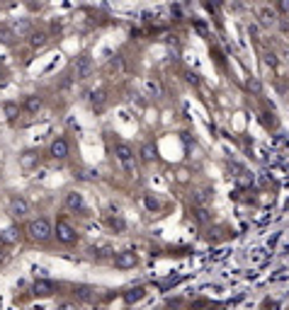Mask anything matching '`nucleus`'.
I'll use <instances>...</instances> for the list:
<instances>
[{
    "instance_id": "obj_1",
    "label": "nucleus",
    "mask_w": 289,
    "mask_h": 310,
    "mask_svg": "<svg viewBox=\"0 0 289 310\" xmlns=\"http://www.w3.org/2000/svg\"><path fill=\"white\" fill-rule=\"evenodd\" d=\"M114 158H117V162L122 165V170L126 172L129 177H136V153H134V148L129 146V143H124V141H119V143H114Z\"/></svg>"
},
{
    "instance_id": "obj_2",
    "label": "nucleus",
    "mask_w": 289,
    "mask_h": 310,
    "mask_svg": "<svg viewBox=\"0 0 289 310\" xmlns=\"http://www.w3.org/2000/svg\"><path fill=\"white\" fill-rule=\"evenodd\" d=\"M27 235L34 243H46L54 235V226H51L49 218H34V221L27 223Z\"/></svg>"
},
{
    "instance_id": "obj_3",
    "label": "nucleus",
    "mask_w": 289,
    "mask_h": 310,
    "mask_svg": "<svg viewBox=\"0 0 289 310\" xmlns=\"http://www.w3.org/2000/svg\"><path fill=\"white\" fill-rule=\"evenodd\" d=\"M93 70H95V63H93L90 54H81L73 61V78L76 80H88L93 75Z\"/></svg>"
},
{
    "instance_id": "obj_4",
    "label": "nucleus",
    "mask_w": 289,
    "mask_h": 310,
    "mask_svg": "<svg viewBox=\"0 0 289 310\" xmlns=\"http://www.w3.org/2000/svg\"><path fill=\"white\" fill-rule=\"evenodd\" d=\"M54 235H56V240H58V243H63V245L78 243V230L73 228L68 221H56Z\"/></svg>"
},
{
    "instance_id": "obj_5",
    "label": "nucleus",
    "mask_w": 289,
    "mask_h": 310,
    "mask_svg": "<svg viewBox=\"0 0 289 310\" xmlns=\"http://www.w3.org/2000/svg\"><path fill=\"white\" fill-rule=\"evenodd\" d=\"M8 214H10L13 218H27L29 214H32V206H29V201L25 199V196L15 194V196L8 199Z\"/></svg>"
},
{
    "instance_id": "obj_6",
    "label": "nucleus",
    "mask_w": 289,
    "mask_h": 310,
    "mask_svg": "<svg viewBox=\"0 0 289 310\" xmlns=\"http://www.w3.org/2000/svg\"><path fill=\"white\" fill-rule=\"evenodd\" d=\"M70 155V143L63 136H56L54 141L49 143V158L51 160H66Z\"/></svg>"
},
{
    "instance_id": "obj_7",
    "label": "nucleus",
    "mask_w": 289,
    "mask_h": 310,
    "mask_svg": "<svg viewBox=\"0 0 289 310\" xmlns=\"http://www.w3.org/2000/svg\"><path fill=\"white\" fill-rule=\"evenodd\" d=\"M112 264L117 269H134L138 264V255L134 250H122V252H117V255L112 257Z\"/></svg>"
},
{
    "instance_id": "obj_8",
    "label": "nucleus",
    "mask_w": 289,
    "mask_h": 310,
    "mask_svg": "<svg viewBox=\"0 0 289 310\" xmlns=\"http://www.w3.org/2000/svg\"><path fill=\"white\" fill-rule=\"evenodd\" d=\"M56 291H58V286L54 281H49V279H37V281L32 283V293L37 298H49V296H54Z\"/></svg>"
},
{
    "instance_id": "obj_9",
    "label": "nucleus",
    "mask_w": 289,
    "mask_h": 310,
    "mask_svg": "<svg viewBox=\"0 0 289 310\" xmlns=\"http://www.w3.org/2000/svg\"><path fill=\"white\" fill-rule=\"evenodd\" d=\"M63 206L73 214H85V199H83L81 191H68L66 199H63Z\"/></svg>"
},
{
    "instance_id": "obj_10",
    "label": "nucleus",
    "mask_w": 289,
    "mask_h": 310,
    "mask_svg": "<svg viewBox=\"0 0 289 310\" xmlns=\"http://www.w3.org/2000/svg\"><path fill=\"white\" fill-rule=\"evenodd\" d=\"M39 165H41L39 150H25V153L20 155V167H22V170H37Z\"/></svg>"
},
{
    "instance_id": "obj_11",
    "label": "nucleus",
    "mask_w": 289,
    "mask_h": 310,
    "mask_svg": "<svg viewBox=\"0 0 289 310\" xmlns=\"http://www.w3.org/2000/svg\"><path fill=\"white\" fill-rule=\"evenodd\" d=\"M22 109L27 112L29 117H37L41 109H44V99H41L39 94H27L25 102H22Z\"/></svg>"
},
{
    "instance_id": "obj_12",
    "label": "nucleus",
    "mask_w": 289,
    "mask_h": 310,
    "mask_svg": "<svg viewBox=\"0 0 289 310\" xmlns=\"http://www.w3.org/2000/svg\"><path fill=\"white\" fill-rule=\"evenodd\" d=\"M136 155L143 165H151V162H156V158H158V150H156V146H153L151 141H146V143H141V148H138Z\"/></svg>"
},
{
    "instance_id": "obj_13",
    "label": "nucleus",
    "mask_w": 289,
    "mask_h": 310,
    "mask_svg": "<svg viewBox=\"0 0 289 310\" xmlns=\"http://www.w3.org/2000/svg\"><path fill=\"white\" fill-rule=\"evenodd\" d=\"M211 199H214V189H209V187H202V189H197L192 194V201L197 209H206L209 203H211Z\"/></svg>"
},
{
    "instance_id": "obj_14",
    "label": "nucleus",
    "mask_w": 289,
    "mask_h": 310,
    "mask_svg": "<svg viewBox=\"0 0 289 310\" xmlns=\"http://www.w3.org/2000/svg\"><path fill=\"white\" fill-rule=\"evenodd\" d=\"M88 102H90V107L95 112H105V107H107V92L105 90H93V92H88Z\"/></svg>"
},
{
    "instance_id": "obj_15",
    "label": "nucleus",
    "mask_w": 289,
    "mask_h": 310,
    "mask_svg": "<svg viewBox=\"0 0 289 310\" xmlns=\"http://www.w3.org/2000/svg\"><path fill=\"white\" fill-rule=\"evenodd\" d=\"M20 243V228L17 226H8V228L0 230V245L10 247V245H17Z\"/></svg>"
},
{
    "instance_id": "obj_16",
    "label": "nucleus",
    "mask_w": 289,
    "mask_h": 310,
    "mask_svg": "<svg viewBox=\"0 0 289 310\" xmlns=\"http://www.w3.org/2000/svg\"><path fill=\"white\" fill-rule=\"evenodd\" d=\"M258 17H260V25H262V27H275L277 20H279V17H277V10H275V8H267V5H265V8H260Z\"/></svg>"
},
{
    "instance_id": "obj_17",
    "label": "nucleus",
    "mask_w": 289,
    "mask_h": 310,
    "mask_svg": "<svg viewBox=\"0 0 289 310\" xmlns=\"http://www.w3.org/2000/svg\"><path fill=\"white\" fill-rule=\"evenodd\" d=\"M46 44H49L46 32H32V34H29V46H32V49H37V51H39V49H44Z\"/></svg>"
},
{
    "instance_id": "obj_18",
    "label": "nucleus",
    "mask_w": 289,
    "mask_h": 310,
    "mask_svg": "<svg viewBox=\"0 0 289 310\" xmlns=\"http://www.w3.org/2000/svg\"><path fill=\"white\" fill-rule=\"evenodd\" d=\"M161 206H163V203H161V199H158L156 194H151V191H149V194H143V209H146L149 214L161 211Z\"/></svg>"
},
{
    "instance_id": "obj_19",
    "label": "nucleus",
    "mask_w": 289,
    "mask_h": 310,
    "mask_svg": "<svg viewBox=\"0 0 289 310\" xmlns=\"http://www.w3.org/2000/svg\"><path fill=\"white\" fill-rule=\"evenodd\" d=\"M107 226H110V230H114V233H126V221H124L122 214H114V216L107 218Z\"/></svg>"
},
{
    "instance_id": "obj_20",
    "label": "nucleus",
    "mask_w": 289,
    "mask_h": 310,
    "mask_svg": "<svg viewBox=\"0 0 289 310\" xmlns=\"http://www.w3.org/2000/svg\"><path fill=\"white\" fill-rule=\"evenodd\" d=\"M90 255L97 257V259H102V257H114V250H112L107 243H100V245H93V247H90Z\"/></svg>"
},
{
    "instance_id": "obj_21",
    "label": "nucleus",
    "mask_w": 289,
    "mask_h": 310,
    "mask_svg": "<svg viewBox=\"0 0 289 310\" xmlns=\"http://www.w3.org/2000/svg\"><path fill=\"white\" fill-rule=\"evenodd\" d=\"M15 39H17V34L13 32V27L0 25V44H3V46H13Z\"/></svg>"
},
{
    "instance_id": "obj_22",
    "label": "nucleus",
    "mask_w": 289,
    "mask_h": 310,
    "mask_svg": "<svg viewBox=\"0 0 289 310\" xmlns=\"http://www.w3.org/2000/svg\"><path fill=\"white\" fill-rule=\"evenodd\" d=\"M76 298H78V300H95L97 288H93V286H78V288H76Z\"/></svg>"
},
{
    "instance_id": "obj_23",
    "label": "nucleus",
    "mask_w": 289,
    "mask_h": 310,
    "mask_svg": "<svg viewBox=\"0 0 289 310\" xmlns=\"http://www.w3.org/2000/svg\"><path fill=\"white\" fill-rule=\"evenodd\" d=\"M20 112H22V107H20L17 102H5V105H3V114H5L8 122H15Z\"/></svg>"
},
{
    "instance_id": "obj_24",
    "label": "nucleus",
    "mask_w": 289,
    "mask_h": 310,
    "mask_svg": "<svg viewBox=\"0 0 289 310\" xmlns=\"http://www.w3.org/2000/svg\"><path fill=\"white\" fill-rule=\"evenodd\" d=\"M13 32L17 34V39L25 37V34L29 37V34H32V22H29V20H17V22L13 25Z\"/></svg>"
},
{
    "instance_id": "obj_25",
    "label": "nucleus",
    "mask_w": 289,
    "mask_h": 310,
    "mask_svg": "<svg viewBox=\"0 0 289 310\" xmlns=\"http://www.w3.org/2000/svg\"><path fill=\"white\" fill-rule=\"evenodd\" d=\"M143 296H146V288H131V291H126V293H124V303H126V305L138 303Z\"/></svg>"
},
{
    "instance_id": "obj_26",
    "label": "nucleus",
    "mask_w": 289,
    "mask_h": 310,
    "mask_svg": "<svg viewBox=\"0 0 289 310\" xmlns=\"http://www.w3.org/2000/svg\"><path fill=\"white\" fill-rule=\"evenodd\" d=\"M146 92L151 94L153 99H161V97H163V90H161V82H158V80H146Z\"/></svg>"
},
{
    "instance_id": "obj_27",
    "label": "nucleus",
    "mask_w": 289,
    "mask_h": 310,
    "mask_svg": "<svg viewBox=\"0 0 289 310\" xmlns=\"http://www.w3.org/2000/svg\"><path fill=\"white\" fill-rule=\"evenodd\" d=\"M190 179H192V175H190L187 167H180L178 172H175V182L178 184H190Z\"/></svg>"
},
{
    "instance_id": "obj_28",
    "label": "nucleus",
    "mask_w": 289,
    "mask_h": 310,
    "mask_svg": "<svg viewBox=\"0 0 289 310\" xmlns=\"http://www.w3.org/2000/svg\"><path fill=\"white\" fill-rule=\"evenodd\" d=\"M8 259H10L8 247H5V245H0V267H5V264H8Z\"/></svg>"
},
{
    "instance_id": "obj_29",
    "label": "nucleus",
    "mask_w": 289,
    "mask_h": 310,
    "mask_svg": "<svg viewBox=\"0 0 289 310\" xmlns=\"http://www.w3.org/2000/svg\"><path fill=\"white\" fill-rule=\"evenodd\" d=\"M194 216H197V221H209V214H206V209H194Z\"/></svg>"
},
{
    "instance_id": "obj_30",
    "label": "nucleus",
    "mask_w": 289,
    "mask_h": 310,
    "mask_svg": "<svg viewBox=\"0 0 289 310\" xmlns=\"http://www.w3.org/2000/svg\"><path fill=\"white\" fill-rule=\"evenodd\" d=\"M248 90H253V92L258 94V92H260V82L255 80V78H253V80H248Z\"/></svg>"
},
{
    "instance_id": "obj_31",
    "label": "nucleus",
    "mask_w": 289,
    "mask_h": 310,
    "mask_svg": "<svg viewBox=\"0 0 289 310\" xmlns=\"http://www.w3.org/2000/svg\"><path fill=\"white\" fill-rule=\"evenodd\" d=\"M5 82H8V73H5V70H3V68H0V87H3V85H5Z\"/></svg>"
},
{
    "instance_id": "obj_32",
    "label": "nucleus",
    "mask_w": 289,
    "mask_h": 310,
    "mask_svg": "<svg viewBox=\"0 0 289 310\" xmlns=\"http://www.w3.org/2000/svg\"><path fill=\"white\" fill-rule=\"evenodd\" d=\"M58 310H76V305H73V303H61Z\"/></svg>"
}]
</instances>
